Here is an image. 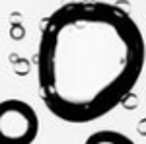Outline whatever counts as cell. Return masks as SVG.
I'll use <instances>...</instances> for the list:
<instances>
[{
	"label": "cell",
	"mask_w": 146,
	"mask_h": 144,
	"mask_svg": "<svg viewBox=\"0 0 146 144\" xmlns=\"http://www.w3.org/2000/svg\"><path fill=\"white\" fill-rule=\"evenodd\" d=\"M144 60V35L125 8L101 0L62 4L41 27V101L64 123L98 121L127 100Z\"/></svg>",
	"instance_id": "cell-1"
},
{
	"label": "cell",
	"mask_w": 146,
	"mask_h": 144,
	"mask_svg": "<svg viewBox=\"0 0 146 144\" xmlns=\"http://www.w3.org/2000/svg\"><path fill=\"white\" fill-rule=\"evenodd\" d=\"M37 134L39 117L27 101H0V144H33Z\"/></svg>",
	"instance_id": "cell-2"
},
{
	"label": "cell",
	"mask_w": 146,
	"mask_h": 144,
	"mask_svg": "<svg viewBox=\"0 0 146 144\" xmlns=\"http://www.w3.org/2000/svg\"><path fill=\"white\" fill-rule=\"evenodd\" d=\"M84 144H136L133 138H129L127 134L119 133V131H109V129H103V131H96L92 133Z\"/></svg>",
	"instance_id": "cell-3"
}]
</instances>
